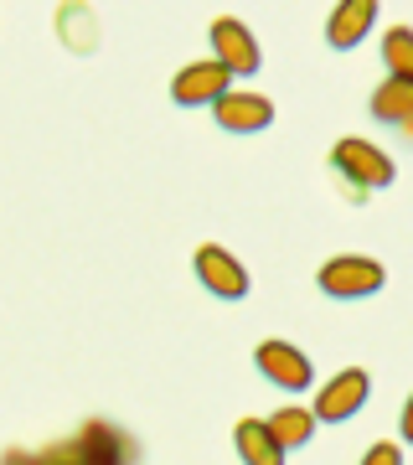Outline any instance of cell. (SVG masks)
Here are the masks:
<instances>
[{
	"label": "cell",
	"instance_id": "9a60e30c",
	"mask_svg": "<svg viewBox=\"0 0 413 465\" xmlns=\"http://www.w3.org/2000/svg\"><path fill=\"white\" fill-rule=\"evenodd\" d=\"M362 465H403V450H398L393 440H382V445H372L362 455Z\"/></svg>",
	"mask_w": 413,
	"mask_h": 465
},
{
	"label": "cell",
	"instance_id": "7c38bea8",
	"mask_svg": "<svg viewBox=\"0 0 413 465\" xmlns=\"http://www.w3.org/2000/svg\"><path fill=\"white\" fill-rule=\"evenodd\" d=\"M83 465H124V440L109 424H83V434L73 440Z\"/></svg>",
	"mask_w": 413,
	"mask_h": 465
},
{
	"label": "cell",
	"instance_id": "ba28073f",
	"mask_svg": "<svg viewBox=\"0 0 413 465\" xmlns=\"http://www.w3.org/2000/svg\"><path fill=\"white\" fill-rule=\"evenodd\" d=\"M253 362H259V372H264L274 388H284V393H300V388H310V378H315L310 357L300 347H290V341H264Z\"/></svg>",
	"mask_w": 413,
	"mask_h": 465
},
{
	"label": "cell",
	"instance_id": "3957f363",
	"mask_svg": "<svg viewBox=\"0 0 413 465\" xmlns=\"http://www.w3.org/2000/svg\"><path fill=\"white\" fill-rule=\"evenodd\" d=\"M382 264L378 259H330L326 269H320V290H326L330 300H367L382 290Z\"/></svg>",
	"mask_w": 413,
	"mask_h": 465
},
{
	"label": "cell",
	"instance_id": "8992f818",
	"mask_svg": "<svg viewBox=\"0 0 413 465\" xmlns=\"http://www.w3.org/2000/svg\"><path fill=\"white\" fill-rule=\"evenodd\" d=\"M197 280L212 290L217 300H243L253 284H248V269L232 259L228 249H217V243H202L197 249Z\"/></svg>",
	"mask_w": 413,
	"mask_h": 465
},
{
	"label": "cell",
	"instance_id": "4fadbf2b",
	"mask_svg": "<svg viewBox=\"0 0 413 465\" xmlns=\"http://www.w3.org/2000/svg\"><path fill=\"white\" fill-rule=\"evenodd\" d=\"M372 114L388 119V124H408L413 119V84H403V78H382L378 94H372Z\"/></svg>",
	"mask_w": 413,
	"mask_h": 465
},
{
	"label": "cell",
	"instance_id": "5b68a950",
	"mask_svg": "<svg viewBox=\"0 0 413 465\" xmlns=\"http://www.w3.org/2000/svg\"><path fill=\"white\" fill-rule=\"evenodd\" d=\"M228 88H232L228 67H217L212 57H207V63H186L182 73L171 78V99L186 104V109H202V104H217Z\"/></svg>",
	"mask_w": 413,
	"mask_h": 465
},
{
	"label": "cell",
	"instance_id": "9c48e42d",
	"mask_svg": "<svg viewBox=\"0 0 413 465\" xmlns=\"http://www.w3.org/2000/svg\"><path fill=\"white\" fill-rule=\"evenodd\" d=\"M372 26H378V0H341L326 21V42L336 52H351L362 36H372Z\"/></svg>",
	"mask_w": 413,
	"mask_h": 465
},
{
	"label": "cell",
	"instance_id": "6da1fadb",
	"mask_svg": "<svg viewBox=\"0 0 413 465\" xmlns=\"http://www.w3.org/2000/svg\"><path fill=\"white\" fill-rule=\"evenodd\" d=\"M330 166L341 171L351 186H362V192L393 182V161H388V150H378L372 140H341V145L330 150Z\"/></svg>",
	"mask_w": 413,
	"mask_h": 465
},
{
	"label": "cell",
	"instance_id": "52a82bcc",
	"mask_svg": "<svg viewBox=\"0 0 413 465\" xmlns=\"http://www.w3.org/2000/svg\"><path fill=\"white\" fill-rule=\"evenodd\" d=\"M212 119L228 134H259V130L274 124V104H269L264 94H238V88H228V94L212 104Z\"/></svg>",
	"mask_w": 413,
	"mask_h": 465
},
{
	"label": "cell",
	"instance_id": "5bb4252c",
	"mask_svg": "<svg viewBox=\"0 0 413 465\" xmlns=\"http://www.w3.org/2000/svg\"><path fill=\"white\" fill-rule=\"evenodd\" d=\"M382 63H388L393 78L413 84V32H408V26H393V32L382 36Z\"/></svg>",
	"mask_w": 413,
	"mask_h": 465
},
{
	"label": "cell",
	"instance_id": "277c9868",
	"mask_svg": "<svg viewBox=\"0 0 413 465\" xmlns=\"http://www.w3.org/2000/svg\"><path fill=\"white\" fill-rule=\"evenodd\" d=\"M367 393H372V378H367L362 367H347V372H336V378L315 393V419H326V424H341V419H351L357 409L367 403Z\"/></svg>",
	"mask_w": 413,
	"mask_h": 465
},
{
	"label": "cell",
	"instance_id": "7a4b0ae2",
	"mask_svg": "<svg viewBox=\"0 0 413 465\" xmlns=\"http://www.w3.org/2000/svg\"><path fill=\"white\" fill-rule=\"evenodd\" d=\"M212 63L228 67V78H253L259 63H264V52H259V42H253V32H248L243 21L222 16L212 26Z\"/></svg>",
	"mask_w": 413,
	"mask_h": 465
},
{
	"label": "cell",
	"instance_id": "ac0fdd59",
	"mask_svg": "<svg viewBox=\"0 0 413 465\" xmlns=\"http://www.w3.org/2000/svg\"><path fill=\"white\" fill-rule=\"evenodd\" d=\"M403 440L413 445V393H408V403H403Z\"/></svg>",
	"mask_w": 413,
	"mask_h": 465
},
{
	"label": "cell",
	"instance_id": "2e32d148",
	"mask_svg": "<svg viewBox=\"0 0 413 465\" xmlns=\"http://www.w3.org/2000/svg\"><path fill=\"white\" fill-rule=\"evenodd\" d=\"M42 465H83V460H78V450H73V440H67V445L42 450Z\"/></svg>",
	"mask_w": 413,
	"mask_h": 465
},
{
	"label": "cell",
	"instance_id": "8fae6325",
	"mask_svg": "<svg viewBox=\"0 0 413 465\" xmlns=\"http://www.w3.org/2000/svg\"><path fill=\"white\" fill-rule=\"evenodd\" d=\"M264 430L274 434V445L290 455V450H305V445H310L315 414H310V409H295V403H290V409H274V414L264 419Z\"/></svg>",
	"mask_w": 413,
	"mask_h": 465
},
{
	"label": "cell",
	"instance_id": "e0dca14e",
	"mask_svg": "<svg viewBox=\"0 0 413 465\" xmlns=\"http://www.w3.org/2000/svg\"><path fill=\"white\" fill-rule=\"evenodd\" d=\"M0 465H42V455H32V450H11Z\"/></svg>",
	"mask_w": 413,
	"mask_h": 465
},
{
	"label": "cell",
	"instance_id": "30bf717a",
	"mask_svg": "<svg viewBox=\"0 0 413 465\" xmlns=\"http://www.w3.org/2000/svg\"><path fill=\"white\" fill-rule=\"evenodd\" d=\"M232 445H238L243 465H284L290 460V455L274 445V434L264 430V419H243V424L232 430Z\"/></svg>",
	"mask_w": 413,
	"mask_h": 465
}]
</instances>
